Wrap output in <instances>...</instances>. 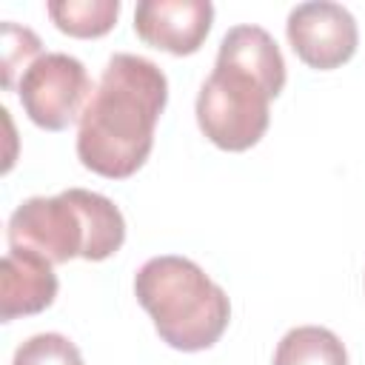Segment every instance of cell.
I'll use <instances>...</instances> for the list:
<instances>
[{
	"label": "cell",
	"mask_w": 365,
	"mask_h": 365,
	"mask_svg": "<svg viewBox=\"0 0 365 365\" xmlns=\"http://www.w3.org/2000/svg\"><path fill=\"white\" fill-rule=\"evenodd\" d=\"M285 88V60L259 26H234L197 94V125L222 151H248L262 140L271 100Z\"/></svg>",
	"instance_id": "2"
},
{
	"label": "cell",
	"mask_w": 365,
	"mask_h": 365,
	"mask_svg": "<svg viewBox=\"0 0 365 365\" xmlns=\"http://www.w3.org/2000/svg\"><path fill=\"white\" fill-rule=\"evenodd\" d=\"M9 248L31 251L51 265L83 257L108 259L125 242L120 208L86 188H68L54 197H29L9 217Z\"/></svg>",
	"instance_id": "3"
},
{
	"label": "cell",
	"mask_w": 365,
	"mask_h": 365,
	"mask_svg": "<svg viewBox=\"0 0 365 365\" xmlns=\"http://www.w3.org/2000/svg\"><path fill=\"white\" fill-rule=\"evenodd\" d=\"M134 294L160 339L185 354L211 348L231 319L228 294L188 257L163 254L143 262Z\"/></svg>",
	"instance_id": "4"
},
{
	"label": "cell",
	"mask_w": 365,
	"mask_h": 365,
	"mask_svg": "<svg viewBox=\"0 0 365 365\" xmlns=\"http://www.w3.org/2000/svg\"><path fill=\"white\" fill-rule=\"evenodd\" d=\"M165 103L168 80L157 63L140 54H114L80 117V163L108 180L137 174L154 148V128Z\"/></svg>",
	"instance_id": "1"
},
{
	"label": "cell",
	"mask_w": 365,
	"mask_h": 365,
	"mask_svg": "<svg viewBox=\"0 0 365 365\" xmlns=\"http://www.w3.org/2000/svg\"><path fill=\"white\" fill-rule=\"evenodd\" d=\"M57 274L48 259L31 251L9 248L0 262V319L31 317L46 311L57 297Z\"/></svg>",
	"instance_id": "8"
},
{
	"label": "cell",
	"mask_w": 365,
	"mask_h": 365,
	"mask_svg": "<svg viewBox=\"0 0 365 365\" xmlns=\"http://www.w3.org/2000/svg\"><path fill=\"white\" fill-rule=\"evenodd\" d=\"M288 43L294 54L319 71H331L342 63H348L356 51L359 31L354 14L331 0H314L299 3L291 9L285 23Z\"/></svg>",
	"instance_id": "6"
},
{
	"label": "cell",
	"mask_w": 365,
	"mask_h": 365,
	"mask_svg": "<svg viewBox=\"0 0 365 365\" xmlns=\"http://www.w3.org/2000/svg\"><path fill=\"white\" fill-rule=\"evenodd\" d=\"M214 23L208 0H143L134 9V31L145 46L174 57L194 54Z\"/></svg>",
	"instance_id": "7"
},
{
	"label": "cell",
	"mask_w": 365,
	"mask_h": 365,
	"mask_svg": "<svg viewBox=\"0 0 365 365\" xmlns=\"http://www.w3.org/2000/svg\"><path fill=\"white\" fill-rule=\"evenodd\" d=\"M94 94L86 66L63 51H46L17 80V97L29 120L46 131H63L83 117Z\"/></svg>",
	"instance_id": "5"
},
{
	"label": "cell",
	"mask_w": 365,
	"mask_h": 365,
	"mask_svg": "<svg viewBox=\"0 0 365 365\" xmlns=\"http://www.w3.org/2000/svg\"><path fill=\"white\" fill-rule=\"evenodd\" d=\"M11 365H86L80 348L63 334H34L17 345Z\"/></svg>",
	"instance_id": "11"
},
{
	"label": "cell",
	"mask_w": 365,
	"mask_h": 365,
	"mask_svg": "<svg viewBox=\"0 0 365 365\" xmlns=\"http://www.w3.org/2000/svg\"><path fill=\"white\" fill-rule=\"evenodd\" d=\"M271 365H348V354L334 331L322 325H299L277 342Z\"/></svg>",
	"instance_id": "9"
},
{
	"label": "cell",
	"mask_w": 365,
	"mask_h": 365,
	"mask_svg": "<svg viewBox=\"0 0 365 365\" xmlns=\"http://www.w3.org/2000/svg\"><path fill=\"white\" fill-rule=\"evenodd\" d=\"M51 23L68 37H103L114 29L120 0H51L46 3Z\"/></svg>",
	"instance_id": "10"
},
{
	"label": "cell",
	"mask_w": 365,
	"mask_h": 365,
	"mask_svg": "<svg viewBox=\"0 0 365 365\" xmlns=\"http://www.w3.org/2000/svg\"><path fill=\"white\" fill-rule=\"evenodd\" d=\"M3 60H0V68H3V88H14V74L17 71H26L37 57H43V43L40 37L26 29V26H17L11 20L3 23Z\"/></svg>",
	"instance_id": "12"
}]
</instances>
